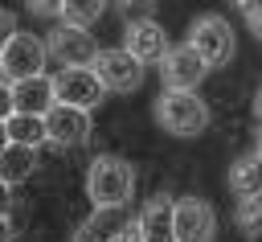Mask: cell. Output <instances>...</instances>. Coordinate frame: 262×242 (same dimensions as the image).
Returning a JSON list of instances; mask_svg holds the SVG:
<instances>
[{
  "label": "cell",
  "mask_w": 262,
  "mask_h": 242,
  "mask_svg": "<svg viewBox=\"0 0 262 242\" xmlns=\"http://www.w3.org/2000/svg\"><path fill=\"white\" fill-rule=\"evenodd\" d=\"M45 53H53L61 66H90L98 45L82 25H57L49 33V41H45Z\"/></svg>",
  "instance_id": "30bf717a"
},
{
  "label": "cell",
  "mask_w": 262,
  "mask_h": 242,
  "mask_svg": "<svg viewBox=\"0 0 262 242\" xmlns=\"http://www.w3.org/2000/svg\"><path fill=\"white\" fill-rule=\"evenodd\" d=\"M41 119H45V139H53L57 148H82L90 139V115L82 107L53 103Z\"/></svg>",
  "instance_id": "9c48e42d"
},
{
  "label": "cell",
  "mask_w": 262,
  "mask_h": 242,
  "mask_svg": "<svg viewBox=\"0 0 262 242\" xmlns=\"http://www.w3.org/2000/svg\"><path fill=\"white\" fill-rule=\"evenodd\" d=\"M156 119L172 135H201L209 127V107L192 90H164L156 103Z\"/></svg>",
  "instance_id": "7a4b0ae2"
},
{
  "label": "cell",
  "mask_w": 262,
  "mask_h": 242,
  "mask_svg": "<svg viewBox=\"0 0 262 242\" xmlns=\"http://www.w3.org/2000/svg\"><path fill=\"white\" fill-rule=\"evenodd\" d=\"M131 189H135V168L123 160V156H94L90 160V172H86V193L98 205H127L131 201Z\"/></svg>",
  "instance_id": "6da1fadb"
},
{
  "label": "cell",
  "mask_w": 262,
  "mask_h": 242,
  "mask_svg": "<svg viewBox=\"0 0 262 242\" xmlns=\"http://www.w3.org/2000/svg\"><path fill=\"white\" fill-rule=\"evenodd\" d=\"M237 221H242V234L246 238H258V197H242Z\"/></svg>",
  "instance_id": "d6986e66"
},
{
  "label": "cell",
  "mask_w": 262,
  "mask_h": 242,
  "mask_svg": "<svg viewBox=\"0 0 262 242\" xmlns=\"http://www.w3.org/2000/svg\"><path fill=\"white\" fill-rule=\"evenodd\" d=\"M4 135H8L12 144L41 148V144H45V119H41V115H20V111H12V115L4 119Z\"/></svg>",
  "instance_id": "2e32d148"
},
{
  "label": "cell",
  "mask_w": 262,
  "mask_h": 242,
  "mask_svg": "<svg viewBox=\"0 0 262 242\" xmlns=\"http://www.w3.org/2000/svg\"><path fill=\"white\" fill-rule=\"evenodd\" d=\"M49 86H53V103H66V107H82V111H90V107H98L102 103V82L90 74V66H61L53 78H49Z\"/></svg>",
  "instance_id": "8992f818"
},
{
  "label": "cell",
  "mask_w": 262,
  "mask_h": 242,
  "mask_svg": "<svg viewBox=\"0 0 262 242\" xmlns=\"http://www.w3.org/2000/svg\"><path fill=\"white\" fill-rule=\"evenodd\" d=\"M188 45L201 53L205 66H229V57H233V29H229L225 16L205 12V16L192 21V29H188Z\"/></svg>",
  "instance_id": "3957f363"
},
{
  "label": "cell",
  "mask_w": 262,
  "mask_h": 242,
  "mask_svg": "<svg viewBox=\"0 0 262 242\" xmlns=\"http://www.w3.org/2000/svg\"><path fill=\"white\" fill-rule=\"evenodd\" d=\"M160 62H164L160 74H164V86H168V90H196L201 78L209 74V66L201 62V53H196L188 41H184V45H168Z\"/></svg>",
  "instance_id": "ba28073f"
},
{
  "label": "cell",
  "mask_w": 262,
  "mask_h": 242,
  "mask_svg": "<svg viewBox=\"0 0 262 242\" xmlns=\"http://www.w3.org/2000/svg\"><path fill=\"white\" fill-rule=\"evenodd\" d=\"M33 168H37V148H29V144H12V139L0 148V180H4V185L25 180Z\"/></svg>",
  "instance_id": "9a60e30c"
},
{
  "label": "cell",
  "mask_w": 262,
  "mask_h": 242,
  "mask_svg": "<svg viewBox=\"0 0 262 242\" xmlns=\"http://www.w3.org/2000/svg\"><path fill=\"white\" fill-rule=\"evenodd\" d=\"M8 86H12V111H20V115H45L53 107V86L45 74H33V78L8 82Z\"/></svg>",
  "instance_id": "7c38bea8"
},
{
  "label": "cell",
  "mask_w": 262,
  "mask_h": 242,
  "mask_svg": "<svg viewBox=\"0 0 262 242\" xmlns=\"http://www.w3.org/2000/svg\"><path fill=\"white\" fill-rule=\"evenodd\" d=\"M8 205H12V197H8V185H4V180H0V217H4V213H8Z\"/></svg>",
  "instance_id": "484cf974"
},
{
  "label": "cell",
  "mask_w": 262,
  "mask_h": 242,
  "mask_svg": "<svg viewBox=\"0 0 262 242\" xmlns=\"http://www.w3.org/2000/svg\"><path fill=\"white\" fill-rule=\"evenodd\" d=\"M127 226V213H123V205H98L78 230H74V242H106L115 230H123Z\"/></svg>",
  "instance_id": "5bb4252c"
},
{
  "label": "cell",
  "mask_w": 262,
  "mask_h": 242,
  "mask_svg": "<svg viewBox=\"0 0 262 242\" xmlns=\"http://www.w3.org/2000/svg\"><path fill=\"white\" fill-rule=\"evenodd\" d=\"M12 115V86L0 78V119H8Z\"/></svg>",
  "instance_id": "d4e9b609"
},
{
  "label": "cell",
  "mask_w": 262,
  "mask_h": 242,
  "mask_svg": "<svg viewBox=\"0 0 262 242\" xmlns=\"http://www.w3.org/2000/svg\"><path fill=\"white\" fill-rule=\"evenodd\" d=\"M123 49H127L131 57H139V62H160L164 49H168V37H164V29H160L156 21H131Z\"/></svg>",
  "instance_id": "8fae6325"
},
{
  "label": "cell",
  "mask_w": 262,
  "mask_h": 242,
  "mask_svg": "<svg viewBox=\"0 0 262 242\" xmlns=\"http://www.w3.org/2000/svg\"><path fill=\"white\" fill-rule=\"evenodd\" d=\"M4 144H8V135H4V119H0V148H4Z\"/></svg>",
  "instance_id": "83f0119b"
},
{
  "label": "cell",
  "mask_w": 262,
  "mask_h": 242,
  "mask_svg": "<svg viewBox=\"0 0 262 242\" xmlns=\"http://www.w3.org/2000/svg\"><path fill=\"white\" fill-rule=\"evenodd\" d=\"M37 16H57V8H61V0H25Z\"/></svg>",
  "instance_id": "603a6c76"
},
{
  "label": "cell",
  "mask_w": 262,
  "mask_h": 242,
  "mask_svg": "<svg viewBox=\"0 0 262 242\" xmlns=\"http://www.w3.org/2000/svg\"><path fill=\"white\" fill-rule=\"evenodd\" d=\"M123 12H127V21H151L147 12H151V0H123Z\"/></svg>",
  "instance_id": "44dd1931"
},
{
  "label": "cell",
  "mask_w": 262,
  "mask_h": 242,
  "mask_svg": "<svg viewBox=\"0 0 262 242\" xmlns=\"http://www.w3.org/2000/svg\"><path fill=\"white\" fill-rule=\"evenodd\" d=\"M12 238V226H8V217H0V242H8Z\"/></svg>",
  "instance_id": "4316f807"
},
{
  "label": "cell",
  "mask_w": 262,
  "mask_h": 242,
  "mask_svg": "<svg viewBox=\"0 0 262 242\" xmlns=\"http://www.w3.org/2000/svg\"><path fill=\"white\" fill-rule=\"evenodd\" d=\"M45 70V41L33 37V33H12L8 45L0 49V78L8 82H20V78H33Z\"/></svg>",
  "instance_id": "52a82bcc"
},
{
  "label": "cell",
  "mask_w": 262,
  "mask_h": 242,
  "mask_svg": "<svg viewBox=\"0 0 262 242\" xmlns=\"http://www.w3.org/2000/svg\"><path fill=\"white\" fill-rule=\"evenodd\" d=\"M106 242H143V238H139V230H135V221H127V226H123V230H115V234H111Z\"/></svg>",
  "instance_id": "cb8c5ba5"
},
{
  "label": "cell",
  "mask_w": 262,
  "mask_h": 242,
  "mask_svg": "<svg viewBox=\"0 0 262 242\" xmlns=\"http://www.w3.org/2000/svg\"><path fill=\"white\" fill-rule=\"evenodd\" d=\"M90 74L102 82V90H115V94H131L143 86V62L131 57L127 49H98L90 62Z\"/></svg>",
  "instance_id": "277c9868"
},
{
  "label": "cell",
  "mask_w": 262,
  "mask_h": 242,
  "mask_svg": "<svg viewBox=\"0 0 262 242\" xmlns=\"http://www.w3.org/2000/svg\"><path fill=\"white\" fill-rule=\"evenodd\" d=\"M217 238V213L201 197L172 201V242H213Z\"/></svg>",
  "instance_id": "5b68a950"
},
{
  "label": "cell",
  "mask_w": 262,
  "mask_h": 242,
  "mask_svg": "<svg viewBox=\"0 0 262 242\" xmlns=\"http://www.w3.org/2000/svg\"><path fill=\"white\" fill-rule=\"evenodd\" d=\"M102 8H106V0H61L57 16H61V25H82L86 29Z\"/></svg>",
  "instance_id": "ac0fdd59"
},
{
  "label": "cell",
  "mask_w": 262,
  "mask_h": 242,
  "mask_svg": "<svg viewBox=\"0 0 262 242\" xmlns=\"http://www.w3.org/2000/svg\"><path fill=\"white\" fill-rule=\"evenodd\" d=\"M229 185L237 189V197H258V148H250V152L233 164Z\"/></svg>",
  "instance_id": "e0dca14e"
},
{
  "label": "cell",
  "mask_w": 262,
  "mask_h": 242,
  "mask_svg": "<svg viewBox=\"0 0 262 242\" xmlns=\"http://www.w3.org/2000/svg\"><path fill=\"white\" fill-rule=\"evenodd\" d=\"M262 0H237V8H242V16H246V29L254 33V37H262V8H258Z\"/></svg>",
  "instance_id": "ffe728a7"
},
{
  "label": "cell",
  "mask_w": 262,
  "mask_h": 242,
  "mask_svg": "<svg viewBox=\"0 0 262 242\" xmlns=\"http://www.w3.org/2000/svg\"><path fill=\"white\" fill-rule=\"evenodd\" d=\"M12 33H16V16H12L8 8H0V49L8 45V37H12Z\"/></svg>",
  "instance_id": "7402d4cb"
},
{
  "label": "cell",
  "mask_w": 262,
  "mask_h": 242,
  "mask_svg": "<svg viewBox=\"0 0 262 242\" xmlns=\"http://www.w3.org/2000/svg\"><path fill=\"white\" fill-rule=\"evenodd\" d=\"M143 242H172V201L168 197H151L135 221Z\"/></svg>",
  "instance_id": "4fadbf2b"
}]
</instances>
